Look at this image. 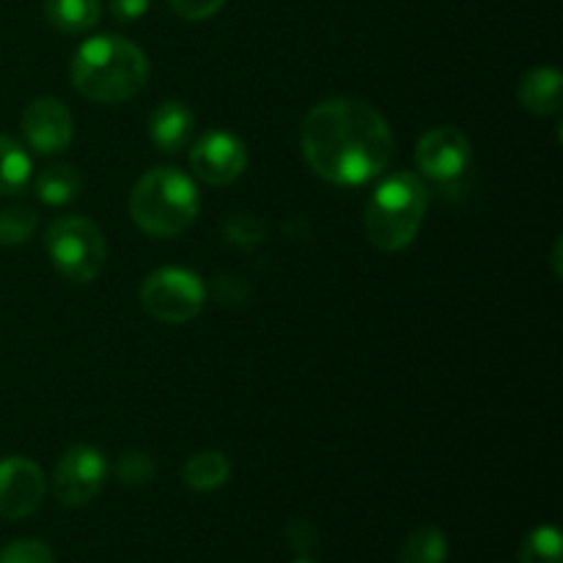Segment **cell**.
<instances>
[{
  "mask_svg": "<svg viewBox=\"0 0 563 563\" xmlns=\"http://www.w3.org/2000/svg\"><path fill=\"white\" fill-rule=\"evenodd\" d=\"M22 135L36 154H58L75 137L69 108L55 97H38L22 113Z\"/></svg>",
  "mask_w": 563,
  "mask_h": 563,
  "instance_id": "cell-11",
  "label": "cell"
},
{
  "mask_svg": "<svg viewBox=\"0 0 563 563\" xmlns=\"http://www.w3.org/2000/svg\"><path fill=\"white\" fill-rule=\"evenodd\" d=\"M130 214L137 229L157 240L179 236L198 214V190L179 168L159 165L137 179L130 196Z\"/></svg>",
  "mask_w": 563,
  "mask_h": 563,
  "instance_id": "cell-4",
  "label": "cell"
},
{
  "mask_svg": "<svg viewBox=\"0 0 563 563\" xmlns=\"http://www.w3.org/2000/svg\"><path fill=\"white\" fill-rule=\"evenodd\" d=\"M47 478L36 462L9 456L0 462V520H22L42 506Z\"/></svg>",
  "mask_w": 563,
  "mask_h": 563,
  "instance_id": "cell-10",
  "label": "cell"
},
{
  "mask_svg": "<svg viewBox=\"0 0 563 563\" xmlns=\"http://www.w3.org/2000/svg\"><path fill=\"white\" fill-rule=\"evenodd\" d=\"M517 99L533 115H555L563 108V77L559 69L537 66L528 71L517 88Z\"/></svg>",
  "mask_w": 563,
  "mask_h": 563,
  "instance_id": "cell-13",
  "label": "cell"
},
{
  "mask_svg": "<svg viewBox=\"0 0 563 563\" xmlns=\"http://www.w3.org/2000/svg\"><path fill=\"white\" fill-rule=\"evenodd\" d=\"M108 478V462L93 445H71L53 471V495L58 504L77 509L102 493Z\"/></svg>",
  "mask_w": 563,
  "mask_h": 563,
  "instance_id": "cell-7",
  "label": "cell"
},
{
  "mask_svg": "<svg viewBox=\"0 0 563 563\" xmlns=\"http://www.w3.org/2000/svg\"><path fill=\"white\" fill-rule=\"evenodd\" d=\"M168 3L170 9H174L179 16H185V20L201 22L218 14V11L225 5V0H168Z\"/></svg>",
  "mask_w": 563,
  "mask_h": 563,
  "instance_id": "cell-23",
  "label": "cell"
},
{
  "mask_svg": "<svg viewBox=\"0 0 563 563\" xmlns=\"http://www.w3.org/2000/svg\"><path fill=\"white\" fill-rule=\"evenodd\" d=\"M517 563H563V539L559 528H533L517 550Z\"/></svg>",
  "mask_w": 563,
  "mask_h": 563,
  "instance_id": "cell-19",
  "label": "cell"
},
{
  "mask_svg": "<svg viewBox=\"0 0 563 563\" xmlns=\"http://www.w3.org/2000/svg\"><path fill=\"white\" fill-rule=\"evenodd\" d=\"M44 16L60 33H86L99 22V0H44Z\"/></svg>",
  "mask_w": 563,
  "mask_h": 563,
  "instance_id": "cell-15",
  "label": "cell"
},
{
  "mask_svg": "<svg viewBox=\"0 0 563 563\" xmlns=\"http://www.w3.org/2000/svg\"><path fill=\"white\" fill-rule=\"evenodd\" d=\"M190 168L196 179L209 187H225L247 168V148L231 132H207L190 148Z\"/></svg>",
  "mask_w": 563,
  "mask_h": 563,
  "instance_id": "cell-9",
  "label": "cell"
},
{
  "mask_svg": "<svg viewBox=\"0 0 563 563\" xmlns=\"http://www.w3.org/2000/svg\"><path fill=\"white\" fill-rule=\"evenodd\" d=\"M47 256L53 267L71 284H88L104 269L108 258V242L102 229L82 214H66L49 223Z\"/></svg>",
  "mask_w": 563,
  "mask_h": 563,
  "instance_id": "cell-5",
  "label": "cell"
},
{
  "mask_svg": "<svg viewBox=\"0 0 563 563\" xmlns=\"http://www.w3.org/2000/svg\"><path fill=\"white\" fill-rule=\"evenodd\" d=\"M82 190V176L75 165H49L36 176V196L47 207H64Z\"/></svg>",
  "mask_w": 563,
  "mask_h": 563,
  "instance_id": "cell-16",
  "label": "cell"
},
{
  "mask_svg": "<svg viewBox=\"0 0 563 563\" xmlns=\"http://www.w3.org/2000/svg\"><path fill=\"white\" fill-rule=\"evenodd\" d=\"M113 473L121 484H126V487H143V484L154 482L157 465H154V460L146 451H126V454L119 456Z\"/></svg>",
  "mask_w": 563,
  "mask_h": 563,
  "instance_id": "cell-21",
  "label": "cell"
},
{
  "mask_svg": "<svg viewBox=\"0 0 563 563\" xmlns=\"http://www.w3.org/2000/svg\"><path fill=\"white\" fill-rule=\"evenodd\" d=\"M449 539L438 526H421L405 539L399 550L401 563H445Z\"/></svg>",
  "mask_w": 563,
  "mask_h": 563,
  "instance_id": "cell-17",
  "label": "cell"
},
{
  "mask_svg": "<svg viewBox=\"0 0 563 563\" xmlns=\"http://www.w3.org/2000/svg\"><path fill=\"white\" fill-rule=\"evenodd\" d=\"M31 181V157L9 135H0V196H14Z\"/></svg>",
  "mask_w": 563,
  "mask_h": 563,
  "instance_id": "cell-18",
  "label": "cell"
},
{
  "mask_svg": "<svg viewBox=\"0 0 563 563\" xmlns=\"http://www.w3.org/2000/svg\"><path fill=\"white\" fill-rule=\"evenodd\" d=\"M286 537H289V544L295 550H300V553H308V550H313V544H317V528L311 526V522L306 520H297L291 522L289 531H286Z\"/></svg>",
  "mask_w": 563,
  "mask_h": 563,
  "instance_id": "cell-24",
  "label": "cell"
},
{
  "mask_svg": "<svg viewBox=\"0 0 563 563\" xmlns=\"http://www.w3.org/2000/svg\"><path fill=\"white\" fill-rule=\"evenodd\" d=\"M0 563H55V553L42 539H16L0 550Z\"/></svg>",
  "mask_w": 563,
  "mask_h": 563,
  "instance_id": "cell-22",
  "label": "cell"
},
{
  "mask_svg": "<svg viewBox=\"0 0 563 563\" xmlns=\"http://www.w3.org/2000/svg\"><path fill=\"white\" fill-rule=\"evenodd\" d=\"M427 207L429 187L423 185L421 176L410 174V170L388 176L374 190L372 201L366 203V212H363L368 242L385 253L405 251L421 231Z\"/></svg>",
  "mask_w": 563,
  "mask_h": 563,
  "instance_id": "cell-3",
  "label": "cell"
},
{
  "mask_svg": "<svg viewBox=\"0 0 563 563\" xmlns=\"http://www.w3.org/2000/svg\"><path fill=\"white\" fill-rule=\"evenodd\" d=\"M148 80V58L130 38L102 33L77 47L71 58V86L99 104H119L141 93Z\"/></svg>",
  "mask_w": 563,
  "mask_h": 563,
  "instance_id": "cell-2",
  "label": "cell"
},
{
  "mask_svg": "<svg viewBox=\"0 0 563 563\" xmlns=\"http://www.w3.org/2000/svg\"><path fill=\"white\" fill-rule=\"evenodd\" d=\"M231 476V462L223 451H201L181 467V482L192 493H214Z\"/></svg>",
  "mask_w": 563,
  "mask_h": 563,
  "instance_id": "cell-14",
  "label": "cell"
},
{
  "mask_svg": "<svg viewBox=\"0 0 563 563\" xmlns=\"http://www.w3.org/2000/svg\"><path fill=\"white\" fill-rule=\"evenodd\" d=\"M295 563H317V561H308V559H297Z\"/></svg>",
  "mask_w": 563,
  "mask_h": 563,
  "instance_id": "cell-26",
  "label": "cell"
},
{
  "mask_svg": "<svg viewBox=\"0 0 563 563\" xmlns=\"http://www.w3.org/2000/svg\"><path fill=\"white\" fill-rule=\"evenodd\" d=\"M152 0H110V11L119 22H135L148 11Z\"/></svg>",
  "mask_w": 563,
  "mask_h": 563,
  "instance_id": "cell-25",
  "label": "cell"
},
{
  "mask_svg": "<svg viewBox=\"0 0 563 563\" xmlns=\"http://www.w3.org/2000/svg\"><path fill=\"white\" fill-rule=\"evenodd\" d=\"M207 286L196 273L181 267H163L141 286V308L163 324H185L201 313Z\"/></svg>",
  "mask_w": 563,
  "mask_h": 563,
  "instance_id": "cell-6",
  "label": "cell"
},
{
  "mask_svg": "<svg viewBox=\"0 0 563 563\" xmlns=\"http://www.w3.org/2000/svg\"><path fill=\"white\" fill-rule=\"evenodd\" d=\"M38 218L31 207L25 203H16V207H9L0 212V245L14 247V245H25L27 240L36 231Z\"/></svg>",
  "mask_w": 563,
  "mask_h": 563,
  "instance_id": "cell-20",
  "label": "cell"
},
{
  "mask_svg": "<svg viewBox=\"0 0 563 563\" xmlns=\"http://www.w3.org/2000/svg\"><path fill=\"white\" fill-rule=\"evenodd\" d=\"M473 146L456 126H434L418 141L416 165L427 179L451 185L471 168Z\"/></svg>",
  "mask_w": 563,
  "mask_h": 563,
  "instance_id": "cell-8",
  "label": "cell"
},
{
  "mask_svg": "<svg viewBox=\"0 0 563 563\" xmlns=\"http://www.w3.org/2000/svg\"><path fill=\"white\" fill-rule=\"evenodd\" d=\"M308 168L333 185L377 179L394 157V132L385 115L361 99L339 97L313 104L300 126Z\"/></svg>",
  "mask_w": 563,
  "mask_h": 563,
  "instance_id": "cell-1",
  "label": "cell"
},
{
  "mask_svg": "<svg viewBox=\"0 0 563 563\" xmlns=\"http://www.w3.org/2000/svg\"><path fill=\"white\" fill-rule=\"evenodd\" d=\"M192 130H196V115L179 99H165L163 104H157L152 121H148L152 143L165 154L181 152L190 143Z\"/></svg>",
  "mask_w": 563,
  "mask_h": 563,
  "instance_id": "cell-12",
  "label": "cell"
}]
</instances>
